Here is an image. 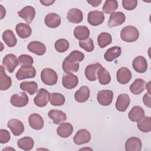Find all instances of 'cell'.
Masks as SVG:
<instances>
[{"instance_id":"49","label":"cell","mask_w":151,"mask_h":151,"mask_svg":"<svg viewBox=\"0 0 151 151\" xmlns=\"http://www.w3.org/2000/svg\"><path fill=\"white\" fill-rule=\"evenodd\" d=\"M40 2L44 6H50L53 3L55 2V1H51V0H41Z\"/></svg>"},{"instance_id":"39","label":"cell","mask_w":151,"mask_h":151,"mask_svg":"<svg viewBox=\"0 0 151 151\" xmlns=\"http://www.w3.org/2000/svg\"><path fill=\"white\" fill-rule=\"evenodd\" d=\"M65 97L61 93H52L50 94V101L51 105L54 106H60L64 104Z\"/></svg>"},{"instance_id":"46","label":"cell","mask_w":151,"mask_h":151,"mask_svg":"<svg viewBox=\"0 0 151 151\" xmlns=\"http://www.w3.org/2000/svg\"><path fill=\"white\" fill-rule=\"evenodd\" d=\"M11 138L9 132L6 129L0 130V143L2 144L8 143Z\"/></svg>"},{"instance_id":"3","label":"cell","mask_w":151,"mask_h":151,"mask_svg":"<svg viewBox=\"0 0 151 151\" xmlns=\"http://www.w3.org/2000/svg\"><path fill=\"white\" fill-rule=\"evenodd\" d=\"M36 75L35 68L31 65H22L19 69L17 71L15 76L19 80H24L25 78H34Z\"/></svg>"},{"instance_id":"4","label":"cell","mask_w":151,"mask_h":151,"mask_svg":"<svg viewBox=\"0 0 151 151\" xmlns=\"http://www.w3.org/2000/svg\"><path fill=\"white\" fill-rule=\"evenodd\" d=\"M2 65L9 73L14 72L15 68L18 65V58L13 54H9L6 55L2 62Z\"/></svg>"},{"instance_id":"8","label":"cell","mask_w":151,"mask_h":151,"mask_svg":"<svg viewBox=\"0 0 151 151\" xmlns=\"http://www.w3.org/2000/svg\"><path fill=\"white\" fill-rule=\"evenodd\" d=\"M104 21V15L100 11H92L88 12L87 21L92 26H97L101 24Z\"/></svg>"},{"instance_id":"38","label":"cell","mask_w":151,"mask_h":151,"mask_svg":"<svg viewBox=\"0 0 151 151\" xmlns=\"http://www.w3.org/2000/svg\"><path fill=\"white\" fill-rule=\"evenodd\" d=\"M112 41L111 35L107 32H101L97 37V42L101 48L110 45Z\"/></svg>"},{"instance_id":"6","label":"cell","mask_w":151,"mask_h":151,"mask_svg":"<svg viewBox=\"0 0 151 151\" xmlns=\"http://www.w3.org/2000/svg\"><path fill=\"white\" fill-rule=\"evenodd\" d=\"M29 99L27 94L24 92H20L13 94L10 99L11 104L17 107H22L27 105Z\"/></svg>"},{"instance_id":"10","label":"cell","mask_w":151,"mask_h":151,"mask_svg":"<svg viewBox=\"0 0 151 151\" xmlns=\"http://www.w3.org/2000/svg\"><path fill=\"white\" fill-rule=\"evenodd\" d=\"M7 126L14 136H19L24 131V126L22 122L18 119H12L9 120L8 122Z\"/></svg>"},{"instance_id":"5","label":"cell","mask_w":151,"mask_h":151,"mask_svg":"<svg viewBox=\"0 0 151 151\" xmlns=\"http://www.w3.org/2000/svg\"><path fill=\"white\" fill-rule=\"evenodd\" d=\"M50 93L45 88H40L34 99V104L40 107H45L50 100Z\"/></svg>"},{"instance_id":"23","label":"cell","mask_w":151,"mask_h":151,"mask_svg":"<svg viewBox=\"0 0 151 151\" xmlns=\"http://www.w3.org/2000/svg\"><path fill=\"white\" fill-rule=\"evenodd\" d=\"M15 30L18 35L22 39L27 38L32 33L31 27L28 24L22 22L19 23L16 25Z\"/></svg>"},{"instance_id":"24","label":"cell","mask_w":151,"mask_h":151,"mask_svg":"<svg viewBox=\"0 0 151 151\" xmlns=\"http://www.w3.org/2000/svg\"><path fill=\"white\" fill-rule=\"evenodd\" d=\"M12 84L11 78L8 76L3 65L0 66V90L2 91L8 90Z\"/></svg>"},{"instance_id":"48","label":"cell","mask_w":151,"mask_h":151,"mask_svg":"<svg viewBox=\"0 0 151 151\" xmlns=\"http://www.w3.org/2000/svg\"><path fill=\"white\" fill-rule=\"evenodd\" d=\"M102 1L101 0H91V1H87V2L91 5L93 7H97L101 3Z\"/></svg>"},{"instance_id":"18","label":"cell","mask_w":151,"mask_h":151,"mask_svg":"<svg viewBox=\"0 0 151 151\" xmlns=\"http://www.w3.org/2000/svg\"><path fill=\"white\" fill-rule=\"evenodd\" d=\"M28 51L38 55H42L46 52L45 45L40 41H34L30 42L27 46Z\"/></svg>"},{"instance_id":"25","label":"cell","mask_w":151,"mask_h":151,"mask_svg":"<svg viewBox=\"0 0 151 151\" xmlns=\"http://www.w3.org/2000/svg\"><path fill=\"white\" fill-rule=\"evenodd\" d=\"M48 117L53 120V123L55 124H60L67 119L66 114L61 110H51L48 113Z\"/></svg>"},{"instance_id":"26","label":"cell","mask_w":151,"mask_h":151,"mask_svg":"<svg viewBox=\"0 0 151 151\" xmlns=\"http://www.w3.org/2000/svg\"><path fill=\"white\" fill-rule=\"evenodd\" d=\"M73 132V126L70 123H62L57 129L58 135L63 138L68 137Z\"/></svg>"},{"instance_id":"33","label":"cell","mask_w":151,"mask_h":151,"mask_svg":"<svg viewBox=\"0 0 151 151\" xmlns=\"http://www.w3.org/2000/svg\"><path fill=\"white\" fill-rule=\"evenodd\" d=\"M17 145L19 148L25 151H29L33 148L34 142L31 137L26 136L19 139L17 142Z\"/></svg>"},{"instance_id":"45","label":"cell","mask_w":151,"mask_h":151,"mask_svg":"<svg viewBox=\"0 0 151 151\" xmlns=\"http://www.w3.org/2000/svg\"><path fill=\"white\" fill-rule=\"evenodd\" d=\"M122 6L126 9L128 11H131L134 9L137 5V0H123Z\"/></svg>"},{"instance_id":"17","label":"cell","mask_w":151,"mask_h":151,"mask_svg":"<svg viewBox=\"0 0 151 151\" xmlns=\"http://www.w3.org/2000/svg\"><path fill=\"white\" fill-rule=\"evenodd\" d=\"M132 78V73L130 70L126 67H121L116 73L117 81L122 84H126L129 83Z\"/></svg>"},{"instance_id":"44","label":"cell","mask_w":151,"mask_h":151,"mask_svg":"<svg viewBox=\"0 0 151 151\" xmlns=\"http://www.w3.org/2000/svg\"><path fill=\"white\" fill-rule=\"evenodd\" d=\"M18 63L22 65H31L34 63L32 57L27 54H22L18 57Z\"/></svg>"},{"instance_id":"14","label":"cell","mask_w":151,"mask_h":151,"mask_svg":"<svg viewBox=\"0 0 151 151\" xmlns=\"http://www.w3.org/2000/svg\"><path fill=\"white\" fill-rule=\"evenodd\" d=\"M18 15L28 24H30L35 16V10L32 6H26L18 12Z\"/></svg>"},{"instance_id":"43","label":"cell","mask_w":151,"mask_h":151,"mask_svg":"<svg viewBox=\"0 0 151 151\" xmlns=\"http://www.w3.org/2000/svg\"><path fill=\"white\" fill-rule=\"evenodd\" d=\"M68 60L75 63L82 61L84 58V54L78 50H74L66 57Z\"/></svg>"},{"instance_id":"11","label":"cell","mask_w":151,"mask_h":151,"mask_svg":"<svg viewBox=\"0 0 151 151\" xmlns=\"http://www.w3.org/2000/svg\"><path fill=\"white\" fill-rule=\"evenodd\" d=\"M78 83L77 76L73 73H67L64 74L62 78V84L67 89H72L75 88Z\"/></svg>"},{"instance_id":"40","label":"cell","mask_w":151,"mask_h":151,"mask_svg":"<svg viewBox=\"0 0 151 151\" xmlns=\"http://www.w3.org/2000/svg\"><path fill=\"white\" fill-rule=\"evenodd\" d=\"M118 2L116 0H107L105 1L102 10L106 14H111L118 8Z\"/></svg>"},{"instance_id":"29","label":"cell","mask_w":151,"mask_h":151,"mask_svg":"<svg viewBox=\"0 0 151 151\" xmlns=\"http://www.w3.org/2000/svg\"><path fill=\"white\" fill-rule=\"evenodd\" d=\"M74 35L76 39L83 41L88 38L90 35V30L87 27L79 25L74 29Z\"/></svg>"},{"instance_id":"13","label":"cell","mask_w":151,"mask_h":151,"mask_svg":"<svg viewBox=\"0 0 151 151\" xmlns=\"http://www.w3.org/2000/svg\"><path fill=\"white\" fill-rule=\"evenodd\" d=\"M102 65L98 63L88 65L85 69V76L90 81H94L97 79V72Z\"/></svg>"},{"instance_id":"9","label":"cell","mask_w":151,"mask_h":151,"mask_svg":"<svg viewBox=\"0 0 151 151\" xmlns=\"http://www.w3.org/2000/svg\"><path fill=\"white\" fill-rule=\"evenodd\" d=\"M91 139L90 133L86 129H83L77 131L73 137V141L77 145L88 143Z\"/></svg>"},{"instance_id":"21","label":"cell","mask_w":151,"mask_h":151,"mask_svg":"<svg viewBox=\"0 0 151 151\" xmlns=\"http://www.w3.org/2000/svg\"><path fill=\"white\" fill-rule=\"evenodd\" d=\"M67 18L69 22L78 24L83 19V14L79 9L71 8L68 11Z\"/></svg>"},{"instance_id":"34","label":"cell","mask_w":151,"mask_h":151,"mask_svg":"<svg viewBox=\"0 0 151 151\" xmlns=\"http://www.w3.org/2000/svg\"><path fill=\"white\" fill-rule=\"evenodd\" d=\"M79 65V63L73 62L65 58L63 62L62 68L65 73H72L78 70Z\"/></svg>"},{"instance_id":"22","label":"cell","mask_w":151,"mask_h":151,"mask_svg":"<svg viewBox=\"0 0 151 151\" xmlns=\"http://www.w3.org/2000/svg\"><path fill=\"white\" fill-rule=\"evenodd\" d=\"M44 22L48 27L55 28L60 25L61 18L56 13H49L45 16Z\"/></svg>"},{"instance_id":"31","label":"cell","mask_w":151,"mask_h":151,"mask_svg":"<svg viewBox=\"0 0 151 151\" xmlns=\"http://www.w3.org/2000/svg\"><path fill=\"white\" fill-rule=\"evenodd\" d=\"M122 54V48L119 46H114L109 48L104 54V58L107 61L111 62L118 58Z\"/></svg>"},{"instance_id":"37","label":"cell","mask_w":151,"mask_h":151,"mask_svg":"<svg viewBox=\"0 0 151 151\" xmlns=\"http://www.w3.org/2000/svg\"><path fill=\"white\" fill-rule=\"evenodd\" d=\"M97 77L99 83L102 85H107L111 81V76L109 71L101 67L97 72Z\"/></svg>"},{"instance_id":"19","label":"cell","mask_w":151,"mask_h":151,"mask_svg":"<svg viewBox=\"0 0 151 151\" xmlns=\"http://www.w3.org/2000/svg\"><path fill=\"white\" fill-rule=\"evenodd\" d=\"M142 147L140 139L136 137L129 138L125 143V149L126 151H140Z\"/></svg>"},{"instance_id":"47","label":"cell","mask_w":151,"mask_h":151,"mask_svg":"<svg viewBox=\"0 0 151 151\" xmlns=\"http://www.w3.org/2000/svg\"><path fill=\"white\" fill-rule=\"evenodd\" d=\"M143 102L144 104L149 107H151V96L150 94L149 93H146L143 97Z\"/></svg>"},{"instance_id":"15","label":"cell","mask_w":151,"mask_h":151,"mask_svg":"<svg viewBox=\"0 0 151 151\" xmlns=\"http://www.w3.org/2000/svg\"><path fill=\"white\" fill-rule=\"evenodd\" d=\"M130 97L127 94H120L118 96L116 102V108L121 112L125 111L130 104Z\"/></svg>"},{"instance_id":"28","label":"cell","mask_w":151,"mask_h":151,"mask_svg":"<svg viewBox=\"0 0 151 151\" xmlns=\"http://www.w3.org/2000/svg\"><path fill=\"white\" fill-rule=\"evenodd\" d=\"M128 116L132 122H137L145 116V111L140 106H134L129 112Z\"/></svg>"},{"instance_id":"30","label":"cell","mask_w":151,"mask_h":151,"mask_svg":"<svg viewBox=\"0 0 151 151\" xmlns=\"http://www.w3.org/2000/svg\"><path fill=\"white\" fill-rule=\"evenodd\" d=\"M145 81L142 78H136L130 86V92L134 95L140 94L145 88Z\"/></svg>"},{"instance_id":"7","label":"cell","mask_w":151,"mask_h":151,"mask_svg":"<svg viewBox=\"0 0 151 151\" xmlns=\"http://www.w3.org/2000/svg\"><path fill=\"white\" fill-rule=\"evenodd\" d=\"M113 99V92L109 90H100L97 93V99L100 104L104 106L110 105Z\"/></svg>"},{"instance_id":"36","label":"cell","mask_w":151,"mask_h":151,"mask_svg":"<svg viewBox=\"0 0 151 151\" xmlns=\"http://www.w3.org/2000/svg\"><path fill=\"white\" fill-rule=\"evenodd\" d=\"M20 88L27 91L30 95L34 94L38 90V84L35 81H23L20 84Z\"/></svg>"},{"instance_id":"27","label":"cell","mask_w":151,"mask_h":151,"mask_svg":"<svg viewBox=\"0 0 151 151\" xmlns=\"http://www.w3.org/2000/svg\"><path fill=\"white\" fill-rule=\"evenodd\" d=\"M90 94L89 88L87 86H82L75 93L74 99L77 102L84 103L88 99Z\"/></svg>"},{"instance_id":"42","label":"cell","mask_w":151,"mask_h":151,"mask_svg":"<svg viewBox=\"0 0 151 151\" xmlns=\"http://www.w3.org/2000/svg\"><path fill=\"white\" fill-rule=\"evenodd\" d=\"M78 45L81 48L86 50L87 52H89L93 51L94 48L93 41L91 38L89 37L86 40L80 41L78 42Z\"/></svg>"},{"instance_id":"41","label":"cell","mask_w":151,"mask_h":151,"mask_svg":"<svg viewBox=\"0 0 151 151\" xmlns=\"http://www.w3.org/2000/svg\"><path fill=\"white\" fill-rule=\"evenodd\" d=\"M69 42L64 38L58 39L57 40L54 44V47L56 51L58 52H64L69 48Z\"/></svg>"},{"instance_id":"2","label":"cell","mask_w":151,"mask_h":151,"mask_svg":"<svg viewBox=\"0 0 151 151\" xmlns=\"http://www.w3.org/2000/svg\"><path fill=\"white\" fill-rule=\"evenodd\" d=\"M41 79L42 83L48 86L55 85L58 81L57 73L50 68H44L41 72Z\"/></svg>"},{"instance_id":"12","label":"cell","mask_w":151,"mask_h":151,"mask_svg":"<svg viewBox=\"0 0 151 151\" xmlns=\"http://www.w3.org/2000/svg\"><path fill=\"white\" fill-rule=\"evenodd\" d=\"M125 20L126 17L123 12H114L110 14V18L107 22V25L110 28L120 25L124 22Z\"/></svg>"},{"instance_id":"20","label":"cell","mask_w":151,"mask_h":151,"mask_svg":"<svg viewBox=\"0 0 151 151\" xmlns=\"http://www.w3.org/2000/svg\"><path fill=\"white\" fill-rule=\"evenodd\" d=\"M28 123L31 127L34 130H41L44 127V120L37 113L31 114L28 118Z\"/></svg>"},{"instance_id":"1","label":"cell","mask_w":151,"mask_h":151,"mask_svg":"<svg viewBox=\"0 0 151 151\" xmlns=\"http://www.w3.org/2000/svg\"><path fill=\"white\" fill-rule=\"evenodd\" d=\"M139 32L138 29L132 25L126 26L120 31V37L125 42H134L139 38Z\"/></svg>"},{"instance_id":"16","label":"cell","mask_w":151,"mask_h":151,"mask_svg":"<svg viewBox=\"0 0 151 151\" xmlns=\"http://www.w3.org/2000/svg\"><path fill=\"white\" fill-rule=\"evenodd\" d=\"M134 70L139 73H144L147 69V63L146 58L143 56L136 57L132 62Z\"/></svg>"},{"instance_id":"32","label":"cell","mask_w":151,"mask_h":151,"mask_svg":"<svg viewBox=\"0 0 151 151\" xmlns=\"http://www.w3.org/2000/svg\"><path fill=\"white\" fill-rule=\"evenodd\" d=\"M2 39L5 43L9 47H13L16 45L17 40L13 31L11 29L5 30L2 34Z\"/></svg>"},{"instance_id":"35","label":"cell","mask_w":151,"mask_h":151,"mask_svg":"<svg viewBox=\"0 0 151 151\" xmlns=\"http://www.w3.org/2000/svg\"><path fill=\"white\" fill-rule=\"evenodd\" d=\"M137 127L139 130L143 133H148L151 130V117L144 116L137 122Z\"/></svg>"}]
</instances>
